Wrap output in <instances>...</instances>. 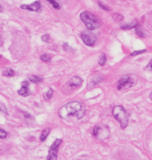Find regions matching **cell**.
Returning <instances> with one entry per match:
<instances>
[{
  "label": "cell",
  "mask_w": 152,
  "mask_h": 160,
  "mask_svg": "<svg viewBox=\"0 0 152 160\" xmlns=\"http://www.w3.org/2000/svg\"><path fill=\"white\" fill-rule=\"evenodd\" d=\"M58 113L62 119H67L71 116L81 119L85 114V108L78 101H71L62 106L59 109Z\"/></svg>",
  "instance_id": "6da1fadb"
},
{
  "label": "cell",
  "mask_w": 152,
  "mask_h": 160,
  "mask_svg": "<svg viewBox=\"0 0 152 160\" xmlns=\"http://www.w3.org/2000/svg\"><path fill=\"white\" fill-rule=\"evenodd\" d=\"M80 18L89 31L95 30L101 26L100 20L94 14L84 11L80 14Z\"/></svg>",
  "instance_id": "7a4b0ae2"
},
{
  "label": "cell",
  "mask_w": 152,
  "mask_h": 160,
  "mask_svg": "<svg viewBox=\"0 0 152 160\" xmlns=\"http://www.w3.org/2000/svg\"><path fill=\"white\" fill-rule=\"evenodd\" d=\"M138 77L135 74H127L121 77L117 83L118 90L127 89L134 86L137 82Z\"/></svg>",
  "instance_id": "3957f363"
},
{
  "label": "cell",
  "mask_w": 152,
  "mask_h": 160,
  "mask_svg": "<svg viewBox=\"0 0 152 160\" xmlns=\"http://www.w3.org/2000/svg\"><path fill=\"white\" fill-rule=\"evenodd\" d=\"M113 114L119 122L121 127L122 129L125 128L129 123V117L125 109L121 106H116L113 109Z\"/></svg>",
  "instance_id": "277c9868"
},
{
  "label": "cell",
  "mask_w": 152,
  "mask_h": 160,
  "mask_svg": "<svg viewBox=\"0 0 152 160\" xmlns=\"http://www.w3.org/2000/svg\"><path fill=\"white\" fill-rule=\"evenodd\" d=\"M83 43L87 46H92L96 42L97 37L95 35L89 31H84L80 35Z\"/></svg>",
  "instance_id": "5b68a950"
},
{
  "label": "cell",
  "mask_w": 152,
  "mask_h": 160,
  "mask_svg": "<svg viewBox=\"0 0 152 160\" xmlns=\"http://www.w3.org/2000/svg\"><path fill=\"white\" fill-rule=\"evenodd\" d=\"M62 142V140L59 139H56L51 146L49 151V154L47 158L48 160H56L57 159V153L58 151L59 147Z\"/></svg>",
  "instance_id": "8992f818"
},
{
  "label": "cell",
  "mask_w": 152,
  "mask_h": 160,
  "mask_svg": "<svg viewBox=\"0 0 152 160\" xmlns=\"http://www.w3.org/2000/svg\"><path fill=\"white\" fill-rule=\"evenodd\" d=\"M20 8L23 10L37 12L41 8V3L39 1H36L29 5H22L20 6Z\"/></svg>",
  "instance_id": "52a82bcc"
},
{
  "label": "cell",
  "mask_w": 152,
  "mask_h": 160,
  "mask_svg": "<svg viewBox=\"0 0 152 160\" xmlns=\"http://www.w3.org/2000/svg\"><path fill=\"white\" fill-rule=\"evenodd\" d=\"M22 84V87L17 91L18 94L20 96H27L30 94V90H29V83L27 81H23L21 83Z\"/></svg>",
  "instance_id": "ba28073f"
},
{
  "label": "cell",
  "mask_w": 152,
  "mask_h": 160,
  "mask_svg": "<svg viewBox=\"0 0 152 160\" xmlns=\"http://www.w3.org/2000/svg\"><path fill=\"white\" fill-rule=\"evenodd\" d=\"M82 82L83 80L80 77L78 76H75L70 79V80L68 83V84L70 87L72 88L78 87L82 85Z\"/></svg>",
  "instance_id": "9c48e42d"
},
{
  "label": "cell",
  "mask_w": 152,
  "mask_h": 160,
  "mask_svg": "<svg viewBox=\"0 0 152 160\" xmlns=\"http://www.w3.org/2000/svg\"><path fill=\"white\" fill-rule=\"evenodd\" d=\"M101 77L99 75H94L92 76V79H89V82L88 83V87L90 88L94 87L95 86H96L99 82L101 81Z\"/></svg>",
  "instance_id": "30bf717a"
},
{
  "label": "cell",
  "mask_w": 152,
  "mask_h": 160,
  "mask_svg": "<svg viewBox=\"0 0 152 160\" xmlns=\"http://www.w3.org/2000/svg\"><path fill=\"white\" fill-rule=\"evenodd\" d=\"M2 75L6 77L12 76L14 75V71L9 67H5L2 70Z\"/></svg>",
  "instance_id": "8fae6325"
},
{
  "label": "cell",
  "mask_w": 152,
  "mask_h": 160,
  "mask_svg": "<svg viewBox=\"0 0 152 160\" xmlns=\"http://www.w3.org/2000/svg\"><path fill=\"white\" fill-rule=\"evenodd\" d=\"M50 132V128H46L45 129H43V130L42 131L41 134L40 135V140L41 142H44L46 140L47 137L48 136Z\"/></svg>",
  "instance_id": "7c38bea8"
},
{
  "label": "cell",
  "mask_w": 152,
  "mask_h": 160,
  "mask_svg": "<svg viewBox=\"0 0 152 160\" xmlns=\"http://www.w3.org/2000/svg\"><path fill=\"white\" fill-rule=\"evenodd\" d=\"M137 26V23L136 22H132L131 24H125L124 26H122L121 27V28L123 30H130V29H132L133 28H135L136 26Z\"/></svg>",
  "instance_id": "4fadbf2b"
},
{
  "label": "cell",
  "mask_w": 152,
  "mask_h": 160,
  "mask_svg": "<svg viewBox=\"0 0 152 160\" xmlns=\"http://www.w3.org/2000/svg\"><path fill=\"white\" fill-rule=\"evenodd\" d=\"M135 31H136V34L139 37H140V38H145V34L144 32L143 31L142 28L140 27H139L138 25L135 28Z\"/></svg>",
  "instance_id": "5bb4252c"
},
{
  "label": "cell",
  "mask_w": 152,
  "mask_h": 160,
  "mask_svg": "<svg viewBox=\"0 0 152 160\" xmlns=\"http://www.w3.org/2000/svg\"><path fill=\"white\" fill-rule=\"evenodd\" d=\"M29 80L33 83H39L41 81V78L37 76H35V75H30L29 76Z\"/></svg>",
  "instance_id": "9a60e30c"
},
{
  "label": "cell",
  "mask_w": 152,
  "mask_h": 160,
  "mask_svg": "<svg viewBox=\"0 0 152 160\" xmlns=\"http://www.w3.org/2000/svg\"><path fill=\"white\" fill-rule=\"evenodd\" d=\"M46 1L48 2L55 9H61V5L59 4V3H58L56 1V0H46Z\"/></svg>",
  "instance_id": "2e32d148"
},
{
  "label": "cell",
  "mask_w": 152,
  "mask_h": 160,
  "mask_svg": "<svg viewBox=\"0 0 152 160\" xmlns=\"http://www.w3.org/2000/svg\"><path fill=\"white\" fill-rule=\"evenodd\" d=\"M53 90L52 88H50L48 91H47V93H45L44 94V98L45 99H49L51 98L52 95H53Z\"/></svg>",
  "instance_id": "e0dca14e"
},
{
  "label": "cell",
  "mask_w": 152,
  "mask_h": 160,
  "mask_svg": "<svg viewBox=\"0 0 152 160\" xmlns=\"http://www.w3.org/2000/svg\"><path fill=\"white\" fill-rule=\"evenodd\" d=\"M113 17V19L115 21H121L123 20L124 19V17L121 15V14H119L118 13H116V14H114L112 16Z\"/></svg>",
  "instance_id": "ac0fdd59"
},
{
  "label": "cell",
  "mask_w": 152,
  "mask_h": 160,
  "mask_svg": "<svg viewBox=\"0 0 152 160\" xmlns=\"http://www.w3.org/2000/svg\"><path fill=\"white\" fill-rule=\"evenodd\" d=\"M106 62V57L104 54H103L100 57V61H99V64L101 66H103Z\"/></svg>",
  "instance_id": "d6986e66"
},
{
  "label": "cell",
  "mask_w": 152,
  "mask_h": 160,
  "mask_svg": "<svg viewBox=\"0 0 152 160\" xmlns=\"http://www.w3.org/2000/svg\"><path fill=\"white\" fill-rule=\"evenodd\" d=\"M40 58L43 61H46V62H48V61H50V60H51L50 56L49 55H48V54H43L40 57Z\"/></svg>",
  "instance_id": "ffe728a7"
},
{
  "label": "cell",
  "mask_w": 152,
  "mask_h": 160,
  "mask_svg": "<svg viewBox=\"0 0 152 160\" xmlns=\"http://www.w3.org/2000/svg\"><path fill=\"white\" fill-rule=\"evenodd\" d=\"M7 135H8L7 132L5 130H4L3 129L0 128V139H4L6 138Z\"/></svg>",
  "instance_id": "44dd1931"
},
{
  "label": "cell",
  "mask_w": 152,
  "mask_h": 160,
  "mask_svg": "<svg viewBox=\"0 0 152 160\" xmlns=\"http://www.w3.org/2000/svg\"><path fill=\"white\" fill-rule=\"evenodd\" d=\"M50 37L48 34H44L41 37L42 41L45 42H48L50 41Z\"/></svg>",
  "instance_id": "7402d4cb"
},
{
  "label": "cell",
  "mask_w": 152,
  "mask_h": 160,
  "mask_svg": "<svg viewBox=\"0 0 152 160\" xmlns=\"http://www.w3.org/2000/svg\"><path fill=\"white\" fill-rule=\"evenodd\" d=\"M98 5H99V6H100L101 9H103L104 10V11H110V8H108V6H107L106 5H104L102 4V3H100V2H98Z\"/></svg>",
  "instance_id": "603a6c76"
},
{
  "label": "cell",
  "mask_w": 152,
  "mask_h": 160,
  "mask_svg": "<svg viewBox=\"0 0 152 160\" xmlns=\"http://www.w3.org/2000/svg\"><path fill=\"white\" fill-rule=\"evenodd\" d=\"M146 51H147V50H146V49H145V50H137V51H135V52H134L131 53V56H134V55H139V54H142V53H144V52H145Z\"/></svg>",
  "instance_id": "cb8c5ba5"
},
{
  "label": "cell",
  "mask_w": 152,
  "mask_h": 160,
  "mask_svg": "<svg viewBox=\"0 0 152 160\" xmlns=\"http://www.w3.org/2000/svg\"><path fill=\"white\" fill-rule=\"evenodd\" d=\"M30 117V114H29V113H27V114H26V115H25V117L26 118H29Z\"/></svg>",
  "instance_id": "d4e9b609"
},
{
  "label": "cell",
  "mask_w": 152,
  "mask_h": 160,
  "mask_svg": "<svg viewBox=\"0 0 152 160\" xmlns=\"http://www.w3.org/2000/svg\"><path fill=\"white\" fill-rule=\"evenodd\" d=\"M2 9H2V6L0 5V12H1V11H2Z\"/></svg>",
  "instance_id": "484cf974"
},
{
  "label": "cell",
  "mask_w": 152,
  "mask_h": 160,
  "mask_svg": "<svg viewBox=\"0 0 152 160\" xmlns=\"http://www.w3.org/2000/svg\"><path fill=\"white\" fill-rule=\"evenodd\" d=\"M150 99L151 100V93H150Z\"/></svg>",
  "instance_id": "4316f807"
},
{
  "label": "cell",
  "mask_w": 152,
  "mask_h": 160,
  "mask_svg": "<svg viewBox=\"0 0 152 160\" xmlns=\"http://www.w3.org/2000/svg\"><path fill=\"white\" fill-rule=\"evenodd\" d=\"M0 58H1V55H0Z\"/></svg>",
  "instance_id": "83f0119b"
},
{
  "label": "cell",
  "mask_w": 152,
  "mask_h": 160,
  "mask_svg": "<svg viewBox=\"0 0 152 160\" xmlns=\"http://www.w3.org/2000/svg\"><path fill=\"white\" fill-rule=\"evenodd\" d=\"M0 110H1V109H0Z\"/></svg>",
  "instance_id": "f1b7e54d"
}]
</instances>
